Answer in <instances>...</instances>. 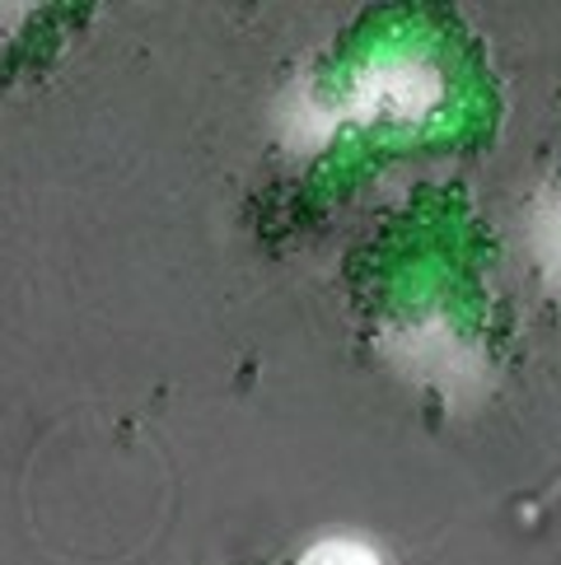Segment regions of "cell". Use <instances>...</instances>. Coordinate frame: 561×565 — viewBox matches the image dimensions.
<instances>
[{
  "label": "cell",
  "mask_w": 561,
  "mask_h": 565,
  "mask_svg": "<svg viewBox=\"0 0 561 565\" xmlns=\"http://www.w3.org/2000/svg\"><path fill=\"white\" fill-rule=\"evenodd\" d=\"M440 104V75L421 56H384L356 85V113L374 122H416Z\"/></svg>",
  "instance_id": "cell-1"
},
{
  "label": "cell",
  "mask_w": 561,
  "mask_h": 565,
  "mask_svg": "<svg viewBox=\"0 0 561 565\" xmlns=\"http://www.w3.org/2000/svg\"><path fill=\"white\" fill-rule=\"evenodd\" d=\"M299 565H379V552L356 537H328L318 547H309Z\"/></svg>",
  "instance_id": "cell-3"
},
{
  "label": "cell",
  "mask_w": 561,
  "mask_h": 565,
  "mask_svg": "<svg viewBox=\"0 0 561 565\" xmlns=\"http://www.w3.org/2000/svg\"><path fill=\"white\" fill-rule=\"evenodd\" d=\"M533 253L543 276L561 290V188L543 192V201L533 206Z\"/></svg>",
  "instance_id": "cell-2"
}]
</instances>
